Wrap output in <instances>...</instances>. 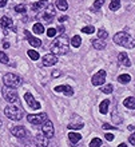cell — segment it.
<instances>
[{"label": "cell", "mask_w": 135, "mask_h": 147, "mask_svg": "<svg viewBox=\"0 0 135 147\" xmlns=\"http://www.w3.org/2000/svg\"><path fill=\"white\" fill-rule=\"evenodd\" d=\"M51 54L54 55H66L70 51V39L67 35H60L55 39L50 46Z\"/></svg>", "instance_id": "1"}, {"label": "cell", "mask_w": 135, "mask_h": 147, "mask_svg": "<svg viewBox=\"0 0 135 147\" xmlns=\"http://www.w3.org/2000/svg\"><path fill=\"white\" fill-rule=\"evenodd\" d=\"M114 42L118 44V46L126 47V48H134L135 47V39L131 38L130 34L124 31H120L118 34L114 35Z\"/></svg>", "instance_id": "2"}, {"label": "cell", "mask_w": 135, "mask_h": 147, "mask_svg": "<svg viewBox=\"0 0 135 147\" xmlns=\"http://www.w3.org/2000/svg\"><path fill=\"white\" fill-rule=\"evenodd\" d=\"M4 114L8 119L12 120H20L23 118V110L18 107V106H7L4 109Z\"/></svg>", "instance_id": "3"}, {"label": "cell", "mask_w": 135, "mask_h": 147, "mask_svg": "<svg viewBox=\"0 0 135 147\" xmlns=\"http://www.w3.org/2000/svg\"><path fill=\"white\" fill-rule=\"evenodd\" d=\"M3 83L4 86H7V87H12V88H16V87H19L22 83H23V79L15 74H5L3 76Z\"/></svg>", "instance_id": "4"}, {"label": "cell", "mask_w": 135, "mask_h": 147, "mask_svg": "<svg viewBox=\"0 0 135 147\" xmlns=\"http://www.w3.org/2000/svg\"><path fill=\"white\" fill-rule=\"evenodd\" d=\"M1 94H3V98L8 103H15V102H18V94H16L15 88L4 86L3 88H1Z\"/></svg>", "instance_id": "5"}, {"label": "cell", "mask_w": 135, "mask_h": 147, "mask_svg": "<svg viewBox=\"0 0 135 147\" xmlns=\"http://www.w3.org/2000/svg\"><path fill=\"white\" fill-rule=\"evenodd\" d=\"M55 13H56V11H55V8L52 4H47L46 8L43 9V13H42V19L46 22V23H50V22H52V19L55 18Z\"/></svg>", "instance_id": "6"}, {"label": "cell", "mask_w": 135, "mask_h": 147, "mask_svg": "<svg viewBox=\"0 0 135 147\" xmlns=\"http://www.w3.org/2000/svg\"><path fill=\"white\" fill-rule=\"evenodd\" d=\"M27 120L31 124H43L47 120V114L46 112H42V114H30L27 115Z\"/></svg>", "instance_id": "7"}, {"label": "cell", "mask_w": 135, "mask_h": 147, "mask_svg": "<svg viewBox=\"0 0 135 147\" xmlns=\"http://www.w3.org/2000/svg\"><path fill=\"white\" fill-rule=\"evenodd\" d=\"M11 134L15 135L16 138H19V139H26V138H28V135H30V132H28L27 130H26V127H23V126H15V127H12Z\"/></svg>", "instance_id": "8"}, {"label": "cell", "mask_w": 135, "mask_h": 147, "mask_svg": "<svg viewBox=\"0 0 135 147\" xmlns=\"http://www.w3.org/2000/svg\"><path fill=\"white\" fill-rule=\"evenodd\" d=\"M106 76H107V72H106L104 70L98 71V72L92 76V79H91V82H92V86H102V84H104Z\"/></svg>", "instance_id": "9"}, {"label": "cell", "mask_w": 135, "mask_h": 147, "mask_svg": "<svg viewBox=\"0 0 135 147\" xmlns=\"http://www.w3.org/2000/svg\"><path fill=\"white\" fill-rule=\"evenodd\" d=\"M42 132L44 134V135L47 136V138H52L55 134V130H54V124H52V122L51 120L47 119L44 123H43V127H42Z\"/></svg>", "instance_id": "10"}, {"label": "cell", "mask_w": 135, "mask_h": 147, "mask_svg": "<svg viewBox=\"0 0 135 147\" xmlns=\"http://www.w3.org/2000/svg\"><path fill=\"white\" fill-rule=\"evenodd\" d=\"M58 63V56L54 54H47L43 56L42 59V64L44 67H51V66H55Z\"/></svg>", "instance_id": "11"}, {"label": "cell", "mask_w": 135, "mask_h": 147, "mask_svg": "<svg viewBox=\"0 0 135 147\" xmlns=\"http://www.w3.org/2000/svg\"><path fill=\"white\" fill-rule=\"evenodd\" d=\"M55 92H63L66 96H72L74 95V90L71 86L68 84H63V86H56L54 88Z\"/></svg>", "instance_id": "12"}, {"label": "cell", "mask_w": 135, "mask_h": 147, "mask_svg": "<svg viewBox=\"0 0 135 147\" xmlns=\"http://www.w3.org/2000/svg\"><path fill=\"white\" fill-rule=\"evenodd\" d=\"M24 99H26V102H27V105L30 106L31 109H34V110H39V109H40V103L35 100L34 96H32V94L26 92V95H24Z\"/></svg>", "instance_id": "13"}, {"label": "cell", "mask_w": 135, "mask_h": 147, "mask_svg": "<svg viewBox=\"0 0 135 147\" xmlns=\"http://www.w3.org/2000/svg\"><path fill=\"white\" fill-rule=\"evenodd\" d=\"M35 143L38 144L39 147H47L48 146V143H50V138H47L44 134H38L36 135V138H35Z\"/></svg>", "instance_id": "14"}, {"label": "cell", "mask_w": 135, "mask_h": 147, "mask_svg": "<svg viewBox=\"0 0 135 147\" xmlns=\"http://www.w3.org/2000/svg\"><path fill=\"white\" fill-rule=\"evenodd\" d=\"M118 60H119V63L122 64V66H126V67L131 66V62H130V59H128V56H127L126 52H120V54L118 55Z\"/></svg>", "instance_id": "15"}, {"label": "cell", "mask_w": 135, "mask_h": 147, "mask_svg": "<svg viewBox=\"0 0 135 147\" xmlns=\"http://www.w3.org/2000/svg\"><path fill=\"white\" fill-rule=\"evenodd\" d=\"M0 26L3 28H5V30H8V28H11L14 26V22H12V19L9 16H3L0 19Z\"/></svg>", "instance_id": "16"}, {"label": "cell", "mask_w": 135, "mask_h": 147, "mask_svg": "<svg viewBox=\"0 0 135 147\" xmlns=\"http://www.w3.org/2000/svg\"><path fill=\"white\" fill-rule=\"evenodd\" d=\"M24 34H26V36H27V39H28V42H30V44H31L32 47H40V46H42V42H40V39L34 38V36H32L28 31H26Z\"/></svg>", "instance_id": "17"}, {"label": "cell", "mask_w": 135, "mask_h": 147, "mask_svg": "<svg viewBox=\"0 0 135 147\" xmlns=\"http://www.w3.org/2000/svg\"><path fill=\"white\" fill-rule=\"evenodd\" d=\"M46 5H47V0H40V1H36V3L32 4L31 9L34 12H38V11H40V9H44Z\"/></svg>", "instance_id": "18"}, {"label": "cell", "mask_w": 135, "mask_h": 147, "mask_svg": "<svg viewBox=\"0 0 135 147\" xmlns=\"http://www.w3.org/2000/svg\"><path fill=\"white\" fill-rule=\"evenodd\" d=\"M80 139H82V135L80 134H78V132H70L68 134V140L72 144H76Z\"/></svg>", "instance_id": "19"}, {"label": "cell", "mask_w": 135, "mask_h": 147, "mask_svg": "<svg viewBox=\"0 0 135 147\" xmlns=\"http://www.w3.org/2000/svg\"><path fill=\"white\" fill-rule=\"evenodd\" d=\"M123 105L126 106L128 110H134L135 109V98L134 96L126 98V99L123 100Z\"/></svg>", "instance_id": "20"}, {"label": "cell", "mask_w": 135, "mask_h": 147, "mask_svg": "<svg viewBox=\"0 0 135 147\" xmlns=\"http://www.w3.org/2000/svg\"><path fill=\"white\" fill-rule=\"evenodd\" d=\"M55 5H56V8L60 9V11H67V9H68V3H67V0H56Z\"/></svg>", "instance_id": "21"}, {"label": "cell", "mask_w": 135, "mask_h": 147, "mask_svg": "<svg viewBox=\"0 0 135 147\" xmlns=\"http://www.w3.org/2000/svg\"><path fill=\"white\" fill-rule=\"evenodd\" d=\"M92 46H94V48H97V50H104L106 42L102 40V39H97V40H92Z\"/></svg>", "instance_id": "22"}, {"label": "cell", "mask_w": 135, "mask_h": 147, "mask_svg": "<svg viewBox=\"0 0 135 147\" xmlns=\"http://www.w3.org/2000/svg\"><path fill=\"white\" fill-rule=\"evenodd\" d=\"M108 106H110V100H108V99H106V100L102 102L101 106H99V111H101V114H103V115H106V114H107Z\"/></svg>", "instance_id": "23"}, {"label": "cell", "mask_w": 135, "mask_h": 147, "mask_svg": "<svg viewBox=\"0 0 135 147\" xmlns=\"http://www.w3.org/2000/svg\"><path fill=\"white\" fill-rule=\"evenodd\" d=\"M32 31H34L36 35H42L43 32H44V27H43V24H40V23H35L34 27H32Z\"/></svg>", "instance_id": "24"}, {"label": "cell", "mask_w": 135, "mask_h": 147, "mask_svg": "<svg viewBox=\"0 0 135 147\" xmlns=\"http://www.w3.org/2000/svg\"><path fill=\"white\" fill-rule=\"evenodd\" d=\"M118 82H119V83H123V84H126V83H128V82H131V76H130L128 74L119 75V76H118Z\"/></svg>", "instance_id": "25"}, {"label": "cell", "mask_w": 135, "mask_h": 147, "mask_svg": "<svg viewBox=\"0 0 135 147\" xmlns=\"http://www.w3.org/2000/svg\"><path fill=\"white\" fill-rule=\"evenodd\" d=\"M112 120H114V123L115 124H119L122 123V118H119V112H118V109H114V111H112Z\"/></svg>", "instance_id": "26"}, {"label": "cell", "mask_w": 135, "mask_h": 147, "mask_svg": "<svg viewBox=\"0 0 135 147\" xmlns=\"http://www.w3.org/2000/svg\"><path fill=\"white\" fill-rule=\"evenodd\" d=\"M119 8H120V0H111L110 9H111V11H118Z\"/></svg>", "instance_id": "27"}, {"label": "cell", "mask_w": 135, "mask_h": 147, "mask_svg": "<svg viewBox=\"0 0 135 147\" xmlns=\"http://www.w3.org/2000/svg\"><path fill=\"white\" fill-rule=\"evenodd\" d=\"M80 43H82V39L79 35H75L72 38V40H71V44H72V47H75V48L80 47Z\"/></svg>", "instance_id": "28"}, {"label": "cell", "mask_w": 135, "mask_h": 147, "mask_svg": "<svg viewBox=\"0 0 135 147\" xmlns=\"http://www.w3.org/2000/svg\"><path fill=\"white\" fill-rule=\"evenodd\" d=\"M112 90H114V86L112 84H104V86L101 87V91L104 92V94H111Z\"/></svg>", "instance_id": "29"}, {"label": "cell", "mask_w": 135, "mask_h": 147, "mask_svg": "<svg viewBox=\"0 0 135 147\" xmlns=\"http://www.w3.org/2000/svg\"><path fill=\"white\" fill-rule=\"evenodd\" d=\"M9 62V59H8V55L3 51H0V63H3V64H8Z\"/></svg>", "instance_id": "30"}, {"label": "cell", "mask_w": 135, "mask_h": 147, "mask_svg": "<svg viewBox=\"0 0 135 147\" xmlns=\"http://www.w3.org/2000/svg\"><path fill=\"white\" fill-rule=\"evenodd\" d=\"M108 38V32L106 30H99L98 31V39H102V40H106Z\"/></svg>", "instance_id": "31"}, {"label": "cell", "mask_w": 135, "mask_h": 147, "mask_svg": "<svg viewBox=\"0 0 135 147\" xmlns=\"http://www.w3.org/2000/svg\"><path fill=\"white\" fill-rule=\"evenodd\" d=\"M27 55L32 59V60H38V59H39V54L35 50H28L27 51Z\"/></svg>", "instance_id": "32"}, {"label": "cell", "mask_w": 135, "mask_h": 147, "mask_svg": "<svg viewBox=\"0 0 135 147\" xmlns=\"http://www.w3.org/2000/svg\"><path fill=\"white\" fill-rule=\"evenodd\" d=\"M101 146H102V139H99V138H94L90 142V147H101Z\"/></svg>", "instance_id": "33"}, {"label": "cell", "mask_w": 135, "mask_h": 147, "mask_svg": "<svg viewBox=\"0 0 135 147\" xmlns=\"http://www.w3.org/2000/svg\"><path fill=\"white\" fill-rule=\"evenodd\" d=\"M15 11L18 12V13H26L27 7H26L24 4H19V5H16V7H15Z\"/></svg>", "instance_id": "34"}, {"label": "cell", "mask_w": 135, "mask_h": 147, "mask_svg": "<svg viewBox=\"0 0 135 147\" xmlns=\"http://www.w3.org/2000/svg\"><path fill=\"white\" fill-rule=\"evenodd\" d=\"M104 1H106V0H97V1L94 3V5H92V9L94 11H98V9H99V8L104 4Z\"/></svg>", "instance_id": "35"}, {"label": "cell", "mask_w": 135, "mask_h": 147, "mask_svg": "<svg viewBox=\"0 0 135 147\" xmlns=\"http://www.w3.org/2000/svg\"><path fill=\"white\" fill-rule=\"evenodd\" d=\"M68 128L70 130H80V128H83V124L82 123H71V124H68Z\"/></svg>", "instance_id": "36"}, {"label": "cell", "mask_w": 135, "mask_h": 147, "mask_svg": "<svg viewBox=\"0 0 135 147\" xmlns=\"http://www.w3.org/2000/svg\"><path fill=\"white\" fill-rule=\"evenodd\" d=\"M94 31H95V28L92 26H87V27L82 28V32H84V34H94Z\"/></svg>", "instance_id": "37"}, {"label": "cell", "mask_w": 135, "mask_h": 147, "mask_svg": "<svg viewBox=\"0 0 135 147\" xmlns=\"http://www.w3.org/2000/svg\"><path fill=\"white\" fill-rule=\"evenodd\" d=\"M56 30H55V28H48V30H47V36H48V38H54L55 35H56Z\"/></svg>", "instance_id": "38"}, {"label": "cell", "mask_w": 135, "mask_h": 147, "mask_svg": "<svg viewBox=\"0 0 135 147\" xmlns=\"http://www.w3.org/2000/svg\"><path fill=\"white\" fill-rule=\"evenodd\" d=\"M128 142H130L132 146H135V134H131V135H130V138H128Z\"/></svg>", "instance_id": "39"}, {"label": "cell", "mask_w": 135, "mask_h": 147, "mask_svg": "<svg viewBox=\"0 0 135 147\" xmlns=\"http://www.w3.org/2000/svg\"><path fill=\"white\" fill-rule=\"evenodd\" d=\"M104 138H106V140L111 142V140L114 139V135H112V134H106V136H104Z\"/></svg>", "instance_id": "40"}, {"label": "cell", "mask_w": 135, "mask_h": 147, "mask_svg": "<svg viewBox=\"0 0 135 147\" xmlns=\"http://www.w3.org/2000/svg\"><path fill=\"white\" fill-rule=\"evenodd\" d=\"M103 128L104 130H111V128H115V127H112L111 124H108V123H103Z\"/></svg>", "instance_id": "41"}, {"label": "cell", "mask_w": 135, "mask_h": 147, "mask_svg": "<svg viewBox=\"0 0 135 147\" xmlns=\"http://www.w3.org/2000/svg\"><path fill=\"white\" fill-rule=\"evenodd\" d=\"M59 75H60V71H58V70H55L54 72H52V76H54V78H58Z\"/></svg>", "instance_id": "42"}, {"label": "cell", "mask_w": 135, "mask_h": 147, "mask_svg": "<svg viewBox=\"0 0 135 147\" xmlns=\"http://www.w3.org/2000/svg\"><path fill=\"white\" fill-rule=\"evenodd\" d=\"M67 19H68L67 16H60V18H59V22H60V23H63V22H66Z\"/></svg>", "instance_id": "43"}, {"label": "cell", "mask_w": 135, "mask_h": 147, "mask_svg": "<svg viewBox=\"0 0 135 147\" xmlns=\"http://www.w3.org/2000/svg\"><path fill=\"white\" fill-rule=\"evenodd\" d=\"M5 4H7V0H0V8L4 7Z\"/></svg>", "instance_id": "44"}, {"label": "cell", "mask_w": 135, "mask_h": 147, "mask_svg": "<svg viewBox=\"0 0 135 147\" xmlns=\"http://www.w3.org/2000/svg\"><path fill=\"white\" fill-rule=\"evenodd\" d=\"M56 31L60 32V34H63V32H64V27H63V26H60V27H59L58 30H56Z\"/></svg>", "instance_id": "45"}, {"label": "cell", "mask_w": 135, "mask_h": 147, "mask_svg": "<svg viewBox=\"0 0 135 147\" xmlns=\"http://www.w3.org/2000/svg\"><path fill=\"white\" fill-rule=\"evenodd\" d=\"M3 47H4V48H8V47H9V43H8V42H4L3 43Z\"/></svg>", "instance_id": "46"}, {"label": "cell", "mask_w": 135, "mask_h": 147, "mask_svg": "<svg viewBox=\"0 0 135 147\" xmlns=\"http://www.w3.org/2000/svg\"><path fill=\"white\" fill-rule=\"evenodd\" d=\"M134 126H132V124H130V126H128V130H130V131H134Z\"/></svg>", "instance_id": "47"}, {"label": "cell", "mask_w": 135, "mask_h": 147, "mask_svg": "<svg viewBox=\"0 0 135 147\" xmlns=\"http://www.w3.org/2000/svg\"><path fill=\"white\" fill-rule=\"evenodd\" d=\"M118 147H128V146H127V144H126V143H120Z\"/></svg>", "instance_id": "48"}, {"label": "cell", "mask_w": 135, "mask_h": 147, "mask_svg": "<svg viewBox=\"0 0 135 147\" xmlns=\"http://www.w3.org/2000/svg\"><path fill=\"white\" fill-rule=\"evenodd\" d=\"M1 124H3V122H1V119H0V127H1Z\"/></svg>", "instance_id": "49"}]
</instances>
